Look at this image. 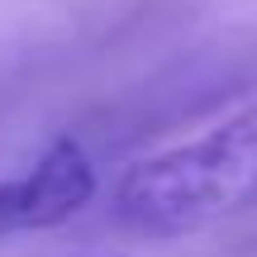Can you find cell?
<instances>
[{"mask_svg":"<svg viewBox=\"0 0 257 257\" xmlns=\"http://www.w3.org/2000/svg\"><path fill=\"white\" fill-rule=\"evenodd\" d=\"M257 210V100L210 134L128 167L114 214L138 233H195Z\"/></svg>","mask_w":257,"mask_h":257,"instance_id":"6da1fadb","label":"cell"},{"mask_svg":"<svg viewBox=\"0 0 257 257\" xmlns=\"http://www.w3.org/2000/svg\"><path fill=\"white\" fill-rule=\"evenodd\" d=\"M95 195V167L76 138H57L24 176L0 181V233H34L67 224Z\"/></svg>","mask_w":257,"mask_h":257,"instance_id":"7a4b0ae2","label":"cell"}]
</instances>
